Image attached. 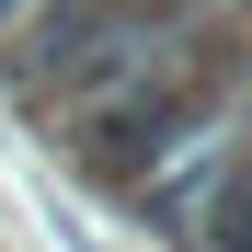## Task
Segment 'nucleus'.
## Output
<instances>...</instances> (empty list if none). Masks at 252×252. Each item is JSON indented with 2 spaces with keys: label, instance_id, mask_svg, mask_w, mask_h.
<instances>
[{
  "label": "nucleus",
  "instance_id": "f257e3e1",
  "mask_svg": "<svg viewBox=\"0 0 252 252\" xmlns=\"http://www.w3.org/2000/svg\"><path fill=\"white\" fill-rule=\"evenodd\" d=\"M184 252H252V160H229V172H206L195 218L172 229Z\"/></svg>",
  "mask_w": 252,
  "mask_h": 252
},
{
  "label": "nucleus",
  "instance_id": "f03ea898",
  "mask_svg": "<svg viewBox=\"0 0 252 252\" xmlns=\"http://www.w3.org/2000/svg\"><path fill=\"white\" fill-rule=\"evenodd\" d=\"M58 12H115V0H58Z\"/></svg>",
  "mask_w": 252,
  "mask_h": 252
}]
</instances>
